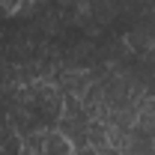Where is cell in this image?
<instances>
[{
  "label": "cell",
  "mask_w": 155,
  "mask_h": 155,
  "mask_svg": "<svg viewBox=\"0 0 155 155\" xmlns=\"http://www.w3.org/2000/svg\"><path fill=\"white\" fill-rule=\"evenodd\" d=\"M54 84L60 87V93L63 96H84L87 90H90V84L96 81L93 72H87V69H66V72H60L57 78H51Z\"/></svg>",
  "instance_id": "1"
},
{
  "label": "cell",
  "mask_w": 155,
  "mask_h": 155,
  "mask_svg": "<svg viewBox=\"0 0 155 155\" xmlns=\"http://www.w3.org/2000/svg\"><path fill=\"white\" fill-rule=\"evenodd\" d=\"M72 152V143L60 134L57 128H51L48 137H45V146H42V155H69Z\"/></svg>",
  "instance_id": "2"
},
{
  "label": "cell",
  "mask_w": 155,
  "mask_h": 155,
  "mask_svg": "<svg viewBox=\"0 0 155 155\" xmlns=\"http://www.w3.org/2000/svg\"><path fill=\"white\" fill-rule=\"evenodd\" d=\"M75 155H98V149L96 146H81V149H72Z\"/></svg>",
  "instance_id": "4"
},
{
  "label": "cell",
  "mask_w": 155,
  "mask_h": 155,
  "mask_svg": "<svg viewBox=\"0 0 155 155\" xmlns=\"http://www.w3.org/2000/svg\"><path fill=\"white\" fill-rule=\"evenodd\" d=\"M152 146H155V140H152Z\"/></svg>",
  "instance_id": "6"
},
{
  "label": "cell",
  "mask_w": 155,
  "mask_h": 155,
  "mask_svg": "<svg viewBox=\"0 0 155 155\" xmlns=\"http://www.w3.org/2000/svg\"><path fill=\"white\" fill-rule=\"evenodd\" d=\"M69 155H75V152H69Z\"/></svg>",
  "instance_id": "5"
},
{
  "label": "cell",
  "mask_w": 155,
  "mask_h": 155,
  "mask_svg": "<svg viewBox=\"0 0 155 155\" xmlns=\"http://www.w3.org/2000/svg\"><path fill=\"white\" fill-rule=\"evenodd\" d=\"M98 155H122V149H116L114 143H101V146H96Z\"/></svg>",
  "instance_id": "3"
}]
</instances>
